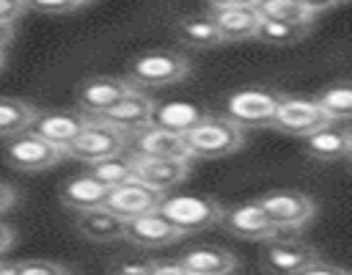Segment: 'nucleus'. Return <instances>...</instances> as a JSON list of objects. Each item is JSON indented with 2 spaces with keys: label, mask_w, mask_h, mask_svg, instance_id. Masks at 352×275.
I'll return each mask as SVG.
<instances>
[{
  "label": "nucleus",
  "mask_w": 352,
  "mask_h": 275,
  "mask_svg": "<svg viewBox=\"0 0 352 275\" xmlns=\"http://www.w3.org/2000/svg\"><path fill=\"white\" fill-rule=\"evenodd\" d=\"M184 146L190 160H217L239 151L245 146V132L226 116H204L184 135Z\"/></svg>",
  "instance_id": "nucleus-1"
},
{
  "label": "nucleus",
  "mask_w": 352,
  "mask_h": 275,
  "mask_svg": "<svg viewBox=\"0 0 352 275\" xmlns=\"http://www.w3.org/2000/svg\"><path fill=\"white\" fill-rule=\"evenodd\" d=\"M157 212L162 217H168L182 234H192V231H204L209 226H217L223 217V206L209 198V195H195V192H184V195H168L160 201Z\"/></svg>",
  "instance_id": "nucleus-2"
},
{
  "label": "nucleus",
  "mask_w": 352,
  "mask_h": 275,
  "mask_svg": "<svg viewBox=\"0 0 352 275\" xmlns=\"http://www.w3.org/2000/svg\"><path fill=\"white\" fill-rule=\"evenodd\" d=\"M190 74V60L173 50H151L138 55L129 63V82L146 85V88H162V85H173L182 82Z\"/></svg>",
  "instance_id": "nucleus-3"
},
{
  "label": "nucleus",
  "mask_w": 352,
  "mask_h": 275,
  "mask_svg": "<svg viewBox=\"0 0 352 275\" xmlns=\"http://www.w3.org/2000/svg\"><path fill=\"white\" fill-rule=\"evenodd\" d=\"M124 143H126V132L116 129V126L107 124V121L88 118L85 126L74 135V140H72L63 151H66V157H72V160L96 162V160H104V157H110V154L124 151Z\"/></svg>",
  "instance_id": "nucleus-4"
},
{
  "label": "nucleus",
  "mask_w": 352,
  "mask_h": 275,
  "mask_svg": "<svg viewBox=\"0 0 352 275\" xmlns=\"http://www.w3.org/2000/svg\"><path fill=\"white\" fill-rule=\"evenodd\" d=\"M3 157L11 168L25 170V173H36V170L55 168L66 157V151L28 129V132H19V135L8 138L6 148H3Z\"/></svg>",
  "instance_id": "nucleus-5"
},
{
  "label": "nucleus",
  "mask_w": 352,
  "mask_h": 275,
  "mask_svg": "<svg viewBox=\"0 0 352 275\" xmlns=\"http://www.w3.org/2000/svg\"><path fill=\"white\" fill-rule=\"evenodd\" d=\"M258 206L264 209V214L270 217V223L278 231H297L305 223L314 220L316 214V204L311 195L300 192V190H275L258 198Z\"/></svg>",
  "instance_id": "nucleus-6"
},
{
  "label": "nucleus",
  "mask_w": 352,
  "mask_h": 275,
  "mask_svg": "<svg viewBox=\"0 0 352 275\" xmlns=\"http://www.w3.org/2000/svg\"><path fill=\"white\" fill-rule=\"evenodd\" d=\"M314 261H319V253L305 239H297V236H272V239H264L261 267L270 275H297V272H302Z\"/></svg>",
  "instance_id": "nucleus-7"
},
{
  "label": "nucleus",
  "mask_w": 352,
  "mask_h": 275,
  "mask_svg": "<svg viewBox=\"0 0 352 275\" xmlns=\"http://www.w3.org/2000/svg\"><path fill=\"white\" fill-rule=\"evenodd\" d=\"M124 154L132 160H160V157H187L190 160L184 138L179 132L162 129L157 124H146V126L129 132L126 143H124Z\"/></svg>",
  "instance_id": "nucleus-8"
},
{
  "label": "nucleus",
  "mask_w": 352,
  "mask_h": 275,
  "mask_svg": "<svg viewBox=\"0 0 352 275\" xmlns=\"http://www.w3.org/2000/svg\"><path fill=\"white\" fill-rule=\"evenodd\" d=\"M278 99L267 88H239L226 99V118L236 126H270Z\"/></svg>",
  "instance_id": "nucleus-9"
},
{
  "label": "nucleus",
  "mask_w": 352,
  "mask_h": 275,
  "mask_svg": "<svg viewBox=\"0 0 352 275\" xmlns=\"http://www.w3.org/2000/svg\"><path fill=\"white\" fill-rule=\"evenodd\" d=\"M322 124H327V116L319 110L314 99H302V96H280L270 121V126H275L278 132L297 135V138L311 135Z\"/></svg>",
  "instance_id": "nucleus-10"
},
{
  "label": "nucleus",
  "mask_w": 352,
  "mask_h": 275,
  "mask_svg": "<svg viewBox=\"0 0 352 275\" xmlns=\"http://www.w3.org/2000/svg\"><path fill=\"white\" fill-rule=\"evenodd\" d=\"M192 170V160L187 157H160V160H132V179L165 192L170 187H179Z\"/></svg>",
  "instance_id": "nucleus-11"
},
{
  "label": "nucleus",
  "mask_w": 352,
  "mask_h": 275,
  "mask_svg": "<svg viewBox=\"0 0 352 275\" xmlns=\"http://www.w3.org/2000/svg\"><path fill=\"white\" fill-rule=\"evenodd\" d=\"M135 85L126 77H91L77 91V104L85 118H96L107 113L118 99H124Z\"/></svg>",
  "instance_id": "nucleus-12"
},
{
  "label": "nucleus",
  "mask_w": 352,
  "mask_h": 275,
  "mask_svg": "<svg viewBox=\"0 0 352 275\" xmlns=\"http://www.w3.org/2000/svg\"><path fill=\"white\" fill-rule=\"evenodd\" d=\"M223 228L239 239H272L278 236L280 231L270 223V217L264 214V209L258 206V201H245V204H236V206H228L223 209V217H220Z\"/></svg>",
  "instance_id": "nucleus-13"
},
{
  "label": "nucleus",
  "mask_w": 352,
  "mask_h": 275,
  "mask_svg": "<svg viewBox=\"0 0 352 275\" xmlns=\"http://www.w3.org/2000/svg\"><path fill=\"white\" fill-rule=\"evenodd\" d=\"M160 201H162V192H157V190H151V187L129 179V182H124V184H118V187L110 190V195L104 201V209H110L116 217H121L126 223L132 217H140L146 212H154L160 206Z\"/></svg>",
  "instance_id": "nucleus-14"
},
{
  "label": "nucleus",
  "mask_w": 352,
  "mask_h": 275,
  "mask_svg": "<svg viewBox=\"0 0 352 275\" xmlns=\"http://www.w3.org/2000/svg\"><path fill=\"white\" fill-rule=\"evenodd\" d=\"M182 236L184 234L168 217H162L157 209L124 223V239L138 248H168V245L179 242Z\"/></svg>",
  "instance_id": "nucleus-15"
},
{
  "label": "nucleus",
  "mask_w": 352,
  "mask_h": 275,
  "mask_svg": "<svg viewBox=\"0 0 352 275\" xmlns=\"http://www.w3.org/2000/svg\"><path fill=\"white\" fill-rule=\"evenodd\" d=\"M305 154L316 162H338L349 157V124L346 121H327L311 135L302 138Z\"/></svg>",
  "instance_id": "nucleus-16"
},
{
  "label": "nucleus",
  "mask_w": 352,
  "mask_h": 275,
  "mask_svg": "<svg viewBox=\"0 0 352 275\" xmlns=\"http://www.w3.org/2000/svg\"><path fill=\"white\" fill-rule=\"evenodd\" d=\"M151 113H154V99L148 96V94H143V91H129L124 99H118L107 113H102V116H96L99 121H107V124H113L116 129H121V132H135V129H140V126H146V124H151Z\"/></svg>",
  "instance_id": "nucleus-17"
},
{
  "label": "nucleus",
  "mask_w": 352,
  "mask_h": 275,
  "mask_svg": "<svg viewBox=\"0 0 352 275\" xmlns=\"http://www.w3.org/2000/svg\"><path fill=\"white\" fill-rule=\"evenodd\" d=\"M85 121H88V118L80 116V113H69V110H44V113H36V118H33V124H30V132H36L38 138H44V140H50V143L66 148V146L74 140V135L85 126Z\"/></svg>",
  "instance_id": "nucleus-18"
},
{
  "label": "nucleus",
  "mask_w": 352,
  "mask_h": 275,
  "mask_svg": "<svg viewBox=\"0 0 352 275\" xmlns=\"http://www.w3.org/2000/svg\"><path fill=\"white\" fill-rule=\"evenodd\" d=\"M179 264L190 275H231L236 270V256L217 245H201L182 253Z\"/></svg>",
  "instance_id": "nucleus-19"
},
{
  "label": "nucleus",
  "mask_w": 352,
  "mask_h": 275,
  "mask_svg": "<svg viewBox=\"0 0 352 275\" xmlns=\"http://www.w3.org/2000/svg\"><path fill=\"white\" fill-rule=\"evenodd\" d=\"M107 195H110V187H104L102 182H96L88 173H80V176L69 179L60 187V204L69 206V209H74V212L99 209V206H104Z\"/></svg>",
  "instance_id": "nucleus-20"
},
{
  "label": "nucleus",
  "mask_w": 352,
  "mask_h": 275,
  "mask_svg": "<svg viewBox=\"0 0 352 275\" xmlns=\"http://www.w3.org/2000/svg\"><path fill=\"white\" fill-rule=\"evenodd\" d=\"M74 228H77L80 236H85L91 242H116V239H124V220L116 217L104 206L77 212Z\"/></svg>",
  "instance_id": "nucleus-21"
},
{
  "label": "nucleus",
  "mask_w": 352,
  "mask_h": 275,
  "mask_svg": "<svg viewBox=\"0 0 352 275\" xmlns=\"http://www.w3.org/2000/svg\"><path fill=\"white\" fill-rule=\"evenodd\" d=\"M223 41H248L256 36L258 11L256 8H209Z\"/></svg>",
  "instance_id": "nucleus-22"
},
{
  "label": "nucleus",
  "mask_w": 352,
  "mask_h": 275,
  "mask_svg": "<svg viewBox=\"0 0 352 275\" xmlns=\"http://www.w3.org/2000/svg\"><path fill=\"white\" fill-rule=\"evenodd\" d=\"M176 36L182 44L187 47H195V50H206V47H217L223 44L220 33H217V25L212 19V14H187L176 22Z\"/></svg>",
  "instance_id": "nucleus-23"
},
{
  "label": "nucleus",
  "mask_w": 352,
  "mask_h": 275,
  "mask_svg": "<svg viewBox=\"0 0 352 275\" xmlns=\"http://www.w3.org/2000/svg\"><path fill=\"white\" fill-rule=\"evenodd\" d=\"M204 116H206V113H204L198 104H190V102H165V104H154L151 124L184 135V132L192 129Z\"/></svg>",
  "instance_id": "nucleus-24"
},
{
  "label": "nucleus",
  "mask_w": 352,
  "mask_h": 275,
  "mask_svg": "<svg viewBox=\"0 0 352 275\" xmlns=\"http://www.w3.org/2000/svg\"><path fill=\"white\" fill-rule=\"evenodd\" d=\"M36 113L38 110L25 99L0 96V138H14L19 132H28Z\"/></svg>",
  "instance_id": "nucleus-25"
},
{
  "label": "nucleus",
  "mask_w": 352,
  "mask_h": 275,
  "mask_svg": "<svg viewBox=\"0 0 352 275\" xmlns=\"http://www.w3.org/2000/svg\"><path fill=\"white\" fill-rule=\"evenodd\" d=\"M85 173L113 190V187H118V184H124V182L132 179V157H126L124 151L110 154V157H104V160L88 162V170H85Z\"/></svg>",
  "instance_id": "nucleus-26"
},
{
  "label": "nucleus",
  "mask_w": 352,
  "mask_h": 275,
  "mask_svg": "<svg viewBox=\"0 0 352 275\" xmlns=\"http://www.w3.org/2000/svg\"><path fill=\"white\" fill-rule=\"evenodd\" d=\"M256 11L264 19H278V22H289V25H300V28L314 25V14L305 11L297 0H258Z\"/></svg>",
  "instance_id": "nucleus-27"
},
{
  "label": "nucleus",
  "mask_w": 352,
  "mask_h": 275,
  "mask_svg": "<svg viewBox=\"0 0 352 275\" xmlns=\"http://www.w3.org/2000/svg\"><path fill=\"white\" fill-rule=\"evenodd\" d=\"M319 110L327 116V121H349V113H352V94H349V85L346 82H336L330 88H324L316 99Z\"/></svg>",
  "instance_id": "nucleus-28"
},
{
  "label": "nucleus",
  "mask_w": 352,
  "mask_h": 275,
  "mask_svg": "<svg viewBox=\"0 0 352 275\" xmlns=\"http://www.w3.org/2000/svg\"><path fill=\"white\" fill-rule=\"evenodd\" d=\"M311 33V28H300V25H289V22H278V19H264L258 16L256 25V36L264 44H294L300 38H305Z\"/></svg>",
  "instance_id": "nucleus-29"
},
{
  "label": "nucleus",
  "mask_w": 352,
  "mask_h": 275,
  "mask_svg": "<svg viewBox=\"0 0 352 275\" xmlns=\"http://www.w3.org/2000/svg\"><path fill=\"white\" fill-rule=\"evenodd\" d=\"M8 275H72L69 267L50 258H22L8 264Z\"/></svg>",
  "instance_id": "nucleus-30"
},
{
  "label": "nucleus",
  "mask_w": 352,
  "mask_h": 275,
  "mask_svg": "<svg viewBox=\"0 0 352 275\" xmlns=\"http://www.w3.org/2000/svg\"><path fill=\"white\" fill-rule=\"evenodd\" d=\"M88 3H94V0H25L28 8L44 11V14H72Z\"/></svg>",
  "instance_id": "nucleus-31"
},
{
  "label": "nucleus",
  "mask_w": 352,
  "mask_h": 275,
  "mask_svg": "<svg viewBox=\"0 0 352 275\" xmlns=\"http://www.w3.org/2000/svg\"><path fill=\"white\" fill-rule=\"evenodd\" d=\"M25 11H28L25 0H0V22L3 25H14Z\"/></svg>",
  "instance_id": "nucleus-32"
},
{
  "label": "nucleus",
  "mask_w": 352,
  "mask_h": 275,
  "mask_svg": "<svg viewBox=\"0 0 352 275\" xmlns=\"http://www.w3.org/2000/svg\"><path fill=\"white\" fill-rule=\"evenodd\" d=\"M151 264L154 261H121L113 275H151Z\"/></svg>",
  "instance_id": "nucleus-33"
},
{
  "label": "nucleus",
  "mask_w": 352,
  "mask_h": 275,
  "mask_svg": "<svg viewBox=\"0 0 352 275\" xmlns=\"http://www.w3.org/2000/svg\"><path fill=\"white\" fill-rule=\"evenodd\" d=\"M297 275H349L344 267H336V264H324V261H314V264H308L302 272H297Z\"/></svg>",
  "instance_id": "nucleus-34"
},
{
  "label": "nucleus",
  "mask_w": 352,
  "mask_h": 275,
  "mask_svg": "<svg viewBox=\"0 0 352 275\" xmlns=\"http://www.w3.org/2000/svg\"><path fill=\"white\" fill-rule=\"evenodd\" d=\"M151 275H190L179 261H154Z\"/></svg>",
  "instance_id": "nucleus-35"
},
{
  "label": "nucleus",
  "mask_w": 352,
  "mask_h": 275,
  "mask_svg": "<svg viewBox=\"0 0 352 275\" xmlns=\"http://www.w3.org/2000/svg\"><path fill=\"white\" fill-rule=\"evenodd\" d=\"M297 3H300L305 11H311V14L316 16V14H322V11H330L333 6H338L341 0H297Z\"/></svg>",
  "instance_id": "nucleus-36"
},
{
  "label": "nucleus",
  "mask_w": 352,
  "mask_h": 275,
  "mask_svg": "<svg viewBox=\"0 0 352 275\" xmlns=\"http://www.w3.org/2000/svg\"><path fill=\"white\" fill-rule=\"evenodd\" d=\"M209 8H256L258 0H206Z\"/></svg>",
  "instance_id": "nucleus-37"
},
{
  "label": "nucleus",
  "mask_w": 352,
  "mask_h": 275,
  "mask_svg": "<svg viewBox=\"0 0 352 275\" xmlns=\"http://www.w3.org/2000/svg\"><path fill=\"white\" fill-rule=\"evenodd\" d=\"M14 204H16V190H14L11 184L0 182V214H3V212H8Z\"/></svg>",
  "instance_id": "nucleus-38"
},
{
  "label": "nucleus",
  "mask_w": 352,
  "mask_h": 275,
  "mask_svg": "<svg viewBox=\"0 0 352 275\" xmlns=\"http://www.w3.org/2000/svg\"><path fill=\"white\" fill-rule=\"evenodd\" d=\"M11 245H14V231H11L8 226H3V223H0V256H3Z\"/></svg>",
  "instance_id": "nucleus-39"
},
{
  "label": "nucleus",
  "mask_w": 352,
  "mask_h": 275,
  "mask_svg": "<svg viewBox=\"0 0 352 275\" xmlns=\"http://www.w3.org/2000/svg\"><path fill=\"white\" fill-rule=\"evenodd\" d=\"M11 38H14V25H3L0 22V52L11 44Z\"/></svg>",
  "instance_id": "nucleus-40"
},
{
  "label": "nucleus",
  "mask_w": 352,
  "mask_h": 275,
  "mask_svg": "<svg viewBox=\"0 0 352 275\" xmlns=\"http://www.w3.org/2000/svg\"><path fill=\"white\" fill-rule=\"evenodd\" d=\"M0 275H8V264L0 258Z\"/></svg>",
  "instance_id": "nucleus-41"
},
{
  "label": "nucleus",
  "mask_w": 352,
  "mask_h": 275,
  "mask_svg": "<svg viewBox=\"0 0 352 275\" xmlns=\"http://www.w3.org/2000/svg\"><path fill=\"white\" fill-rule=\"evenodd\" d=\"M0 69H3V52H0Z\"/></svg>",
  "instance_id": "nucleus-42"
}]
</instances>
